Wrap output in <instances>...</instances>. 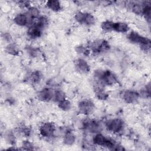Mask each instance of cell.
Listing matches in <instances>:
<instances>
[{"mask_svg":"<svg viewBox=\"0 0 151 151\" xmlns=\"http://www.w3.org/2000/svg\"><path fill=\"white\" fill-rule=\"evenodd\" d=\"M76 20L80 23L91 25L95 23V18L91 14L79 12L75 16Z\"/></svg>","mask_w":151,"mask_h":151,"instance_id":"6da1fadb","label":"cell"},{"mask_svg":"<svg viewBox=\"0 0 151 151\" xmlns=\"http://www.w3.org/2000/svg\"><path fill=\"white\" fill-rule=\"evenodd\" d=\"M106 126L110 131L114 133H118L123 129V122L119 119H115L109 120L107 123Z\"/></svg>","mask_w":151,"mask_h":151,"instance_id":"7a4b0ae2","label":"cell"},{"mask_svg":"<svg viewBox=\"0 0 151 151\" xmlns=\"http://www.w3.org/2000/svg\"><path fill=\"white\" fill-rule=\"evenodd\" d=\"M90 47L94 52H101L107 50L109 48V45L107 42L104 40H98L92 42Z\"/></svg>","mask_w":151,"mask_h":151,"instance_id":"3957f363","label":"cell"},{"mask_svg":"<svg viewBox=\"0 0 151 151\" xmlns=\"http://www.w3.org/2000/svg\"><path fill=\"white\" fill-rule=\"evenodd\" d=\"M55 131V126L52 123H45L40 127V133L44 137H51Z\"/></svg>","mask_w":151,"mask_h":151,"instance_id":"277c9868","label":"cell"},{"mask_svg":"<svg viewBox=\"0 0 151 151\" xmlns=\"http://www.w3.org/2000/svg\"><path fill=\"white\" fill-rule=\"evenodd\" d=\"M129 39L133 42L138 43L140 45L144 44H148L150 43V41L149 39L143 37L139 34H138L137 32H132L129 35Z\"/></svg>","mask_w":151,"mask_h":151,"instance_id":"5b68a950","label":"cell"},{"mask_svg":"<svg viewBox=\"0 0 151 151\" xmlns=\"http://www.w3.org/2000/svg\"><path fill=\"white\" fill-rule=\"evenodd\" d=\"M78 108L82 113H90L93 109V103L90 100H84L79 103Z\"/></svg>","mask_w":151,"mask_h":151,"instance_id":"8992f818","label":"cell"},{"mask_svg":"<svg viewBox=\"0 0 151 151\" xmlns=\"http://www.w3.org/2000/svg\"><path fill=\"white\" fill-rule=\"evenodd\" d=\"M31 19L27 14H19L14 18V22L21 26H24L28 24L29 20Z\"/></svg>","mask_w":151,"mask_h":151,"instance_id":"52a82bcc","label":"cell"},{"mask_svg":"<svg viewBox=\"0 0 151 151\" xmlns=\"http://www.w3.org/2000/svg\"><path fill=\"white\" fill-rule=\"evenodd\" d=\"M42 28L36 23L32 25L28 29V34L32 38H37L41 35Z\"/></svg>","mask_w":151,"mask_h":151,"instance_id":"ba28073f","label":"cell"},{"mask_svg":"<svg viewBox=\"0 0 151 151\" xmlns=\"http://www.w3.org/2000/svg\"><path fill=\"white\" fill-rule=\"evenodd\" d=\"M139 97V94L133 91H126L123 94V99L127 103H133L136 101Z\"/></svg>","mask_w":151,"mask_h":151,"instance_id":"9c48e42d","label":"cell"},{"mask_svg":"<svg viewBox=\"0 0 151 151\" xmlns=\"http://www.w3.org/2000/svg\"><path fill=\"white\" fill-rule=\"evenodd\" d=\"M54 93L52 90L45 88L43 89L39 94V97L42 100H49L54 99Z\"/></svg>","mask_w":151,"mask_h":151,"instance_id":"30bf717a","label":"cell"},{"mask_svg":"<svg viewBox=\"0 0 151 151\" xmlns=\"http://www.w3.org/2000/svg\"><path fill=\"white\" fill-rule=\"evenodd\" d=\"M86 124V128H87L90 132L93 133H97L100 132L101 127L100 124L95 121H90L87 122Z\"/></svg>","mask_w":151,"mask_h":151,"instance_id":"8fae6325","label":"cell"},{"mask_svg":"<svg viewBox=\"0 0 151 151\" xmlns=\"http://www.w3.org/2000/svg\"><path fill=\"white\" fill-rule=\"evenodd\" d=\"M113 30L119 32H126L129 30V26L127 24L122 22H114Z\"/></svg>","mask_w":151,"mask_h":151,"instance_id":"7c38bea8","label":"cell"},{"mask_svg":"<svg viewBox=\"0 0 151 151\" xmlns=\"http://www.w3.org/2000/svg\"><path fill=\"white\" fill-rule=\"evenodd\" d=\"M76 65L78 70L83 73L88 72L90 70V67L87 63L86 62V61L81 59H80L77 61Z\"/></svg>","mask_w":151,"mask_h":151,"instance_id":"4fadbf2b","label":"cell"},{"mask_svg":"<svg viewBox=\"0 0 151 151\" xmlns=\"http://www.w3.org/2000/svg\"><path fill=\"white\" fill-rule=\"evenodd\" d=\"M47 6L51 10L54 11H58L61 9V4L58 1H49L47 2Z\"/></svg>","mask_w":151,"mask_h":151,"instance_id":"5bb4252c","label":"cell"},{"mask_svg":"<svg viewBox=\"0 0 151 151\" xmlns=\"http://www.w3.org/2000/svg\"><path fill=\"white\" fill-rule=\"evenodd\" d=\"M114 22L110 21H106L101 24V28L105 31H110L113 30Z\"/></svg>","mask_w":151,"mask_h":151,"instance_id":"9a60e30c","label":"cell"},{"mask_svg":"<svg viewBox=\"0 0 151 151\" xmlns=\"http://www.w3.org/2000/svg\"><path fill=\"white\" fill-rule=\"evenodd\" d=\"M40 14L39 10L35 7H31L29 8L27 15L31 19L37 18Z\"/></svg>","mask_w":151,"mask_h":151,"instance_id":"2e32d148","label":"cell"},{"mask_svg":"<svg viewBox=\"0 0 151 151\" xmlns=\"http://www.w3.org/2000/svg\"><path fill=\"white\" fill-rule=\"evenodd\" d=\"M74 140H75V137L73 134H71V133H66L64 139V141L65 144L71 145L72 143H74Z\"/></svg>","mask_w":151,"mask_h":151,"instance_id":"e0dca14e","label":"cell"},{"mask_svg":"<svg viewBox=\"0 0 151 151\" xmlns=\"http://www.w3.org/2000/svg\"><path fill=\"white\" fill-rule=\"evenodd\" d=\"M54 99L58 102H60L65 99L64 93L61 91H55L54 93Z\"/></svg>","mask_w":151,"mask_h":151,"instance_id":"ac0fdd59","label":"cell"},{"mask_svg":"<svg viewBox=\"0 0 151 151\" xmlns=\"http://www.w3.org/2000/svg\"><path fill=\"white\" fill-rule=\"evenodd\" d=\"M70 106H71L70 103L68 100H66V99L59 102V107L62 110H67L70 108Z\"/></svg>","mask_w":151,"mask_h":151,"instance_id":"d6986e66","label":"cell"},{"mask_svg":"<svg viewBox=\"0 0 151 151\" xmlns=\"http://www.w3.org/2000/svg\"><path fill=\"white\" fill-rule=\"evenodd\" d=\"M31 78L34 82H37L40 79V75L38 72H35L32 74Z\"/></svg>","mask_w":151,"mask_h":151,"instance_id":"ffe728a7","label":"cell"},{"mask_svg":"<svg viewBox=\"0 0 151 151\" xmlns=\"http://www.w3.org/2000/svg\"><path fill=\"white\" fill-rule=\"evenodd\" d=\"M23 147H24L25 149H27V150L32 149V145L28 141H25V142H24L23 143Z\"/></svg>","mask_w":151,"mask_h":151,"instance_id":"44dd1931","label":"cell"},{"mask_svg":"<svg viewBox=\"0 0 151 151\" xmlns=\"http://www.w3.org/2000/svg\"><path fill=\"white\" fill-rule=\"evenodd\" d=\"M7 49H8V52H10V53H12L13 54L17 52V50H16V48L14 47V45H9L8 47H7Z\"/></svg>","mask_w":151,"mask_h":151,"instance_id":"7402d4cb","label":"cell"}]
</instances>
